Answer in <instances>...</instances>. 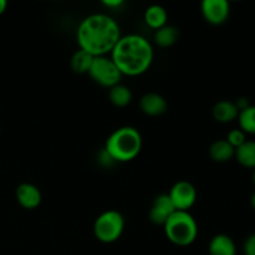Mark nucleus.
I'll return each mask as SVG.
<instances>
[{"label": "nucleus", "instance_id": "nucleus-14", "mask_svg": "<svg viewBox=\"0 0 255 255\" xmlns=\"http://www.w3.org/2000/svg\"><path fill=\"white\" fill-rule=\"evenodd\" d=\"M208 152L214 162L224 163L233 158L236 154V148L227 139H217L211 144Z\"/></svg>", "mask_w": 255, "mask_h": 255}, {"label": "nucleus", "instance_id": "nucleus-24", "mask_svg": "<svg viewBox=\"0 0 255 255\" xmlns=\"http://www.w3.org/2000/svg\"><path fill=\"white\" fill-rule=\"evenodd\" d=\"M234 105H236V107L238 109V111L241 112L243 111V110L248 109V107L251 106V102H249V100L247 99V97H239V99L234 102Z\"/></svg>", "mask_w": 255, "mask_h": 255}, {"label": "nucleus", "instance_id": "nucleus-21", "mask_svg": "<svg viewBox=\"0 0 255 255\" xmlns=\"http://www.w3.org/2000/svg\"><path fill=\"white\" fill-rule=\"evenodd\" d=\"M226 139L234 147V148H238L239 146H242V144L247 141V137L246 133H244L241 128H234L228 132Z\"/></svg>", "mask_w": 255, "mask_h": 255}, {"label": "nucleus", "instance_id": "nucleus-25", "mask_svg": "<svg viewBox=\"0 0 255 255\" xmlns=\"http://www.w3.org/2000/svg\"><path fill=\"white\" fill-rule=\"evenodd\" d=\"M102 4L107 7H119L120 5L124 4V1H122V0H104Z\"/></svg>", "mask_w": 255, "mask_h": 255}, {"label": "nucleus", "instance_id": "nucleus-16", "mask_svg": "<svg viewBox=\"0 0 255 255\" xmlns=\"http://www.w3.org/2000/svg\"><path fill=\"white\" fill-rule=\"evenodd\" d=\"M179 30L173 25H164L161 29L156 30L153 35V40L159 47H171L178 41Z\"/></svg>", "mask_w": 255, "mask_h": 255}, {"label": "nucleus", "instance_id": "nucleus-28", "mask_svg": "<svg viewBox=\"0 0 255 255\" xmlns=\"http://www.w3.org/2000/svg\"><path fill=\"white\" fill-rule=\"evenodd\" d=\"M253 182H254V184H255V169H254V173H253Z\"/></svg>", "mask_w": 255, "mask_h": 255}, {"label": "nucleus", "instance_id": "nucleus-27", "mask_svg": "<svg viewBox=\"0 0 255 255\" xmlns=\"http://www.w3.org/2000/svg\"><path fill=\"white\" fill-rule=\"evenodd\" d=\"M251 203H252V207L255 209V192L253 193V196H252L251 198Z\"/></svg>", "mask_w": 255, "mask_h": 255}, {"label": "nucleus", "instance_id": "nucleus-12", "mask_svg": "<svg viewBox=\"0 0 255 255\" xmlns=\"http://www.w3.org/2000/svg\"><path fill=\"white\" fill-rule=\"evenodd\" d=\"M209 255H237V246L227 234H217L208 246Z\"/></svg>", "mask_w": 255, "mask_h": 255}, {"label": "nucleus", "instance_id": "nucleus-15", "mask_svg": "<svg viewBox=\"0 0 255 255\" xmlns=\"http://www.w3.org/2000/svg\"><path fill=\"white\" fill-rule=\"evenodd\" d=\"M167 20H168L167 10L161 5H151L144 11V22L153 30H158L167 25Z\"/></svg>", "mask_w": 255, "mask_h": 255}, {"label": "nucleus", "instance_id": "nucleus-18", "mask_svg": "<svg viewBox=\"0 0 255 255\" xmlns=\"http://www.w3.org/2000/svg\"><path fill=\"white\" fill-rule=\"evenodd\" d=\"M94 57L89 52L84 51V50L79 49L77 51L74 52L71 60H70V65H71V70L75 74H89L90 67H91Z\"/></svg>", "mask_w": 255, "mask_h": 255}, {"label": "nucleus", "instance_id": "nucleus-6", "mask_svg": "<svg viewBox=\"0 0 255 255\" xmlns=\"http://www.w3.org/2000/svg\"><path fill=\"white\" fill-rule=\"evenodd\" d=\"M89 75L96 84L107 89L119 85L122 77V74L109 55L94 57Z\"/></svg>", "mask_w": 255, "mask_h": 255}, {"label": "nucleus", "instance_id": "nucleus-3", "mask_svg": "<svg viewBox=\"0 0 255 255\" xmlns=\"http://www.w3.org/2000/svg\"><path fill=\"white\" fill-rule=\"evenodd\" d=\"M105 149L115 162H128L136 158L142 149V136L137 128L124 126L115 129L106 139Z\"/></svg>", "mask_w": 255, "mask_h": 255}, {"label": "nucleus", "instance_id": "nucleus-10", "mask_svg": "<svg viewBox=\"0 0 255 255\" xmlns=\"http://www.w3.org/2000/svg\"><path fill=\"white\" fill-rule=\"evenodd\" d=\"M139 109L147 116H161L168 110V102L157 92H148L139 99Z\"/></svg>", "mask_w": 255, "mask_h": 255}, {"label": "nucleus", "instance_id": "nucleus-19", "mask_svg": "<svg viewBox=\"0 0 255 255\" xmlns=\"http://www.w3.org/2000/svg\"><path fill=\"white\" fill-rule=\"evenodd\" d=\"M109 99L116 107H126L132 101V92L125 85L119 84L109 89Z\"/></svg>", "mask_w": 255, "mask_h": 255}, {"label": "nucleus", "instance_id": "nucleus-2", "mask_svg": "<svg viewBox=\"0 0 255 255\" xmlns=\"http://www.w3.org/2000/svg\"><path fill=\"white\" fill-rule=\"evenodd\" d=\"M153 55V47L146 37L139 34H128L120 37L110 57L122 76H139L151 67Z\"/></svg>", "mask_w": 255, "mask_h": 255}, {"label": "nucleus", "instance_id": "nucleus-1", "mask_svg": "<svg viewBox=\"0 0 255 255\" xmlns=\"http://www.w3.org/2000/svg\"><path fill=\"white\" fill-rule=\"evenodd\" d=\"M121 36L116 20L104 12L91 14L82 19L76 32L80 49L95 57L111 54Z\"/></svg>", "mask_w": 255, "mask_h": 255}, {"label": "nucleus", "instance_id": "nucleus-4", "mask_svg": "<svg viewBox=\"0 0 255 255\" xmlns=\"http://www.w3.org/2000/svg\"><path fill=\"white\" fill-rule=\"evenodd\" d=\"M163 228L167 239L178 247L191 246L198 237V224L189 212L176 211Z\"/></svg>", "mask_w": 255, "mask_h": 255}, {"label": "nucleus", "instance_id": "nucleus-20", "mask_svg": "<svg viewBox=\"0 0 255 255\" xmlns=\"http://www.w3.org/2000/svg\"><path fill=\"white\" fill-rule=\"evenodd\" d=\"M238 122L239 128L244 133L255 134V105H251L248 109L239 112Z\"/></svg>", "mask_w": 255, "mask_h": 255}, {"label": "nucleus", "instance_id": "nucleus-9", "mask_svg": "<svg viewBox=\"0 0 255 255\" xmlns=\"http://www.w3.org/2000/svg\"><path fill=\"white\" fill-rule=\"evenodd\" d=\"M176 212L173 203L169 199L168 194H159L154 198L151 208H149V221L157 226H164L169 217Z\"/></svg>", "mask_w": 255, "mask_h": 255}, {"label": "nucleus", "instance_id": "nucleus-7", "mask_svg": "<svg viewBox=\"0 0 255 255\" xmlns=\"http://www.w3.org/2000/svg\"><path fill=\"white\" fill-rule=\"evenodd\" d=\"M168 197L176 211L188 212L197 201V189L191 182L179 181L173 184Z\"/></svg>", "mask_w": 255, "mask_h": 255}, {"label": "nucleus", "instance_id": "nucleus-13", "mask_svg": "<svg viewBox=\"0 0 255 255\" xmlns=\"http://www.w3.org/2000/svg\"><path fill=\"white\" fill-rule=\"evenodd\" d=\"M212 115H213L214 120H216L217 122H221V124H229V122L238 119L239 111L233 101H229V100H221V101H218L213 106Z\"/></svg>", "mask_w": 255, "mask_h": 255}, {"label": "nucleus", "instance_id": "nucleus-23", "mask_svg": "<svg viewBox=\"0 0 255 255\" xmlns=\"http://www.w3.org/2000/svg\"><path fill=\"white\" fill-rule=\"evenodd\" d=\"M244 254L255 255V234H252L247 238L246 243H244Z\"/></svg>", "mask_w": 255, "mask_h": 255}, {"label": "nucleus", "instance_id": "nucleus-5", "mask_svg": "<svg viewBox=\"0 0 255 255\" xmlns=\"http://www.w3.org/2000/svg\"><path fill=\"white\" fill-rule=\"evenodd\" d=\"M125 218L120 212L109 209L96 218L94 223V234L101 243H115L121 238L125 231Z\"/></svg>", "mask_w": 255, "mask_h": 255}, {"label": "nucleus", "instance_id": "nucleus-26", "mask_svg": "<svg viewBox=\"0 0 255 255\" xmlns=\"http://www.w3.org/2000/svg\"><path fill=\"white\" fill-rule=\"evenodd\" d=\"M6 6H7V2L5 1V0H0V15L5 11Z\"/></svg>", "mask_w": 255, "mask_h": 255}, {"label": "nucleus", "instance_id": "nucleus-22", "mask_svg": "<svg viewBox=\"0 0 255 255\" xmlns=\"http://www.w3.org/2000/svg\"><path fill=\"white\" fill-rule=\"evenodd\" d=\"M99 162L100 164L104 167H111L112 164L115 163L114 158L110 156L109 152H107L105 148H102V151L99 153Z\"/></svg>", "mask_w": 255, "mask_h": 255}, {"label": "nucleus", "instance_id": "nucleus-8", "mask_svg": "<svg viewBox=\"0 0 255 255\" xmlns=\"http://www.w3.org/2000/svg\"><path fill=\"white\" fill-rule=\"evenodd\" d=\"M201 11L207 22L212 25H222L228 20L231 5L227 0H203Z\"/></svg>", "mask_w": 255, "mask_h": 255}, {"label": "nucleus", "instance_id": "nucleus-17", "mask_svg": "<svg viewBox=\"0 0 255 255\" xmlns=\"http://www.w3.org/2000/svg\"><path fill=\"white\" fill-rule=\"evenodd\" d=\"M234 157L237 158L238 163L243 167L255 169V141L247 139L242 146L236 148Z\"/></svg>", "mask_w": 255, "mask_h": 255}, {"label": "nucleus", "instance_id": "nucleus-11", "mask_svg": "<svg viewBox=\"0 0 255 255\" xmlns=\"http://www.w3.org/2000/svg\"><path fill=\"white\" fill-rule=\"evenodd\" d=\"M41 192L31 183H21L16 188V201L22 208L35 209L41 203Z\"/></svg>", "mask_w": 255, "mask_h": 255}]
</instances>
